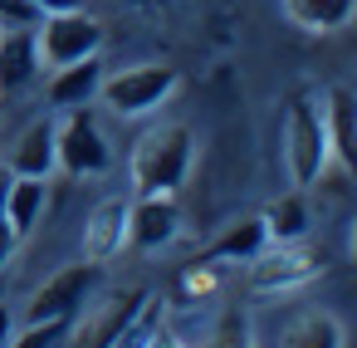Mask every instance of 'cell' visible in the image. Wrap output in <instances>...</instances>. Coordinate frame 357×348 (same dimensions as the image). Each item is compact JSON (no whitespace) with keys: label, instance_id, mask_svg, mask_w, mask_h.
I'll list each match as a JSON object with an SVG mask.
<instances>
[{"label":"cell","instance_id":"5bb4252c","mask_svg":"<svg viewBox=\"0 0 357 348\" xmlns=\"http://www.w3.org/2000/svg\"><path fill=\"white\" fill-rule=\"evenodd\" d=\"M45 211H50V182H45V177H10L0 216H6V226H10L20 240H30V235L40 231Z\"/></svg>","mask_w":357,"mask_h":348},{"label":"cell","instance_id":"8fae6325","mask_svg":"<svg viewBox=\"0 0 357 348\" xmlns=\"http://www.w3.org/2000/svg\"><path fill=\"white\" fill-rule=\"evenodd\" d=\"M98 84H103V59H74L64 69H50V84H45V99L54 113H69V108H89L98 99Z\"/></svg>","mask_w":357,"mask_h":348},{"label":"cell","instance_id":"7c38bea8","mask_svg":"<svg viewBox=\"0 0 357 348\" xmlns=\"http://www.w3.org/2000/svg\"><path fill=\"white\" fill-rule=\"evenodd\" d=\"M6 172L10 177H54L59 172V152H54V118L45 113V118H35L20 138H15V147H10V157H6Z\"/></svg>","mask_w":357,"mask_h":348},{"label":"cell","instance_id":"8992f818","mask_svg":"<svg viewBox=\"0 0 357 348\" xmlns=\"http://www.w3.org/2000/svg\"><path fill=\"white\" fill-rule=\"evenodd\" d=\"M54 152H59V172L69 177H103L113 167V147L89 108H69L54 118Z\"/></svg>","mask_w":357,"mask_h":348},{"label":"cell","instance_id":"9a60e30c","mask_svg":"<svg viewBox=\"0 0 357 348\" xmlns=\"http://www.w3.org/2000/svg\"><path fill=\"white\" fill-rule=\"evenodd\" d=\"M279 348H347V328L333 309H298L284 324Z\"/></svg>","mask_w":357,"mask_h":348},{"label":"cell","instance_id":"44dd1931","mask_svg":"<svg viewBox=\"0 0 357 348\" xmlns=\"http://www.w3.org/2000/svg\"><path fill=\"white\" fill-rule=\"evenodd\" d=\"M74 319H40V324H25L20 333H10V348H54L59 338H69Z\"/></svg>","mask_w":357,"mask_h":348},{"label":"cell","instance_id":"4316f807","mask_svg":"<svg viewBox=\"0 0 357 348\" xmlns=\"http://www.w3.org/2000/svg\"><path fill=\"white\" fill-rule=\"evenodd\" d=\"M6 187H10V172L0 167V206H6Z\"/></svg>","mask_w":357,"mask_h":348},{"label":"cell","instance_id":"52a82bcc","mask_svg":"<svg viewBox=\"0 0 357 348\" xmlns=\"http://www.w3.org/2000/svg\"><path fill=\"white\" fill-rule=\"evenodd\" d=\"M98 280H103V265H93V260L64 265L59 275H50V280L30 294L25 324H40V319H74V324H79V314L89 309V299H93V289H98Z\"/></svg>","mask_w":357,"mask_h":348},{"label":"cell","instance_id":"603a6c76","mask_svg":"<svg viewBox=\"0 0 357 348\" xmlns=\"http://www.w3.org/2000/svg\"><path fill=\"white\" fill-rule=\"evenodd\" d=\"M137 348H191L176 328H147V338L137 343Z\"/></svg>","mask_w":357,"mask_h":348},{"label":"cell","instance_id":"9c48e42d","mask_svg":"<svg viewBox=\"0 0 357 348\" xmlns=\"http://www.w3.org/2000/svg\"><path fill=\"white\" fill-rule=\"evenodd\" d=\"M181 235V206L176 196H132L128 206V245L142 255L167 250Z\"/></svg>","mask_w":357,"mask_h":348},{"label":"cell","instance_id":"5b68a950","mask_svg":"<svg viewBox=\"0 0 357 348\" xmlns=\"http://www.w3.org/2000/svg\"><path fill=\"white\" fill-rule=\"evenodd\" d=\"M103 40H108L103 20L89 15L84 6L54 10V15H45L35 25V45H40V64L45 69H64L74 59H93V55H103Z\"/></svg>","mask_w":357,"mask_h":348},{"label":"cell","instance_id":"6da1fadb","mask_svg":"<svg viewBox=\"0 0 357 348\" xmlns=\"http://www.w3.org/2000/svg\"><path fill=\"white\" fill-rule=\"evenodd\" d=\"M196 162V133L186 123H152L128 157L132 196H176Z\"/></svg>","mask_w":357,"mask_h":348},{"label":"cell","instance_id":"30bf717a","mask_svg":"<svg viewBox=\"0 0 357 348\" xmlns=\"http://www.w3.org/2000/svg\"><path fill=\"white\" fill-rule=\"evenodd\" d=\"M318 108H323V128H328L333 162L342 172H352L357 167V94L347 84H328L323 99H318Z\"/></svg>","mask_w":357,"mask_h":348},{"label":"cell","instance_id":"cb8c5ba5","mask_svg":"<svg viewBox=\"0 0 357 348\" xmlns=\"http://www.w3.org/2000/svg\"><path fill=\"white\" fill-rule=\"evenodd\" d=\"M15 250H20V235L6 226V216H0V270H6V265L15 260Z\"/></svg>","mask_w":357,"mask_h":348},{"label":"cell","instance_id":"d4e9b609","mask_svg":"<svg viewBox=\"0 0 357 348\" xmlns=\"http://www.w3.org/2000/svg\"><path fill=\"white\" fill-rule=\"evenodd\" d=\"M35 6H40L45 15H54V10H74V6H79V0H35Z\"/></svg>","mask_w":357,"mask_h":348},{"label":"cell","instance_id":"e0dca14e","mask_svg":"<svg viewBox=\"0 0 357 348\" xmlns=\"http://www.w3.org/2000/svg\"><path fill=\"white\" fill-rule=\"evenodd\" d=\"M259 221H264V235L269 240H303L308 231H313V211H308V196L294 187V191H284V196H274L264 211H259Z\"/></svg>","mask_w":357,"mask_h":348},{"label":"cell","instance_id":"484cf974","mask_svg":"<svg viewBox=\"0 0 357 348\" xmlns=\"http://www.w3.org/2000/svg\"><path fill=\"white\" fill-rule=\"evenodd\" d=\"M10 333H15V328H10V314L0 309V348H10Z\"/></svg>","mask_w":357,"mask_h":348},{"label":"cell","instance_id":"ffe728a7","mask_svg":"<svg viewBox=\"0 0 357 348\" xmlns=\"http://www.w3.org/2000/svg\"><path fill=\"white\" fill-rule=\"evenodd\" d=\"M201 348H259V338H255V319H250L240 304H225V309L211 319Z\"/></svg>","mask_w":357,"mask_h":348},{"label":"cell","instance_id":"7402d4cb","mask_svg":"<svg viewBox=\"0 0 357 348\" xmlns=\"http://www.w3.org/2000/svg\"><path fill=\"white\" fill-rule=\"evenodd\" d=\"M45 20V10L35 0H0V30H35Z\"/></svg>","mask_w":357,"mask_h":348},{"label":"cell","instance_id":"3957f363","mask_svg":"<svg viewBox=\"0 0 357 348\" xmlns=\"http://www.w3.org/2000/svg\"><path fill=\"white\" fill-rule=\"evenodd\" d=\"M284 167H289V182L298 191H308L313 182H323V172L333 167L323 108H318L313 94H298L289 103V113H284Z\"/></svg>","mask_w":357,"mask_h":348},{"label":"cell","instance_id":"7a4b0ae2","mask_svg":"<svg viewBox=\"0 0 357 348\" xmlns=\"http://www.w3.org/2000/svg\"><path fill=\"white\" fill-rule=\"evenodd\" d=\"M323 250H308L303 240H269L259 255L245 260V289L259 294V299H284V294H298L308 289L318 275H323Z\"/></svg>","mask_w":357,"mask_h":348},{"label":"cell","instance_id":"ac0fdd59","mask_svg":"<svg viewBox=\"0 0 357 348\" xmlns=\"http://www.w3.org/2000/svg\"><path fill=\"white\" fill-rule=\"evenodd\" d=\"M147 289H128L123 299H113L108 309H103V319L93 324V348H118L123 338H132L137 333V324H142V314H147Z\"/></svg>","mask_w":357,"mask_h":348},{"label":"cell","instance_id":"277c9868","mask_svg":"<svg viewBox=\"0 0 357 348\" xmlns=\"http://www.w3.org/2000/svg\"><path fill=\"white\" fill-rule=\"evenodd\" d=\"M181 89V74L172 64H132V69H118V74H103L98 84V99L113 118H147L157 113L172 94Z\"/></svg>","mask_w":357,"mask_h":348},{"label":"cell","instance_id":"2e32d148","mask_svg":"<svg viewBox=\"0 0 357 348\" xmlns=\"http://www.w3.org/2000/svg\"><path fill=\"white\" fill-rule=\"evenodd\" d=\"M279 6H284V15H289L298 30H308V35H337V30H347L352 15H357V0H279Z\"/></svg>","mask_w":357,"mask_h":348},{"label":"cell","instance_id":"83f0119b","mask_svg":"<svg viewBox=\"0 0 357 348\" xmlns=\"http://www.w3.org/2000/svg\"><path fill=\"white\" fill-rule=\"evenodd\" d=\"M128 6H147V0H128Z\"/></svg>","mask_w":357,"mask_h":348},{"label":"cell","instance_id":"4fadbf2b","mask_svg":"<svg viewBox=\"0 0 357 348\" xmlns=\"http://www.w3.org/2000/svg\"><path fill=\"white\" fill-rule=\"evenodd\" d=\"M45 74L35 30H0V94H25Z\"/></svg>","mask_w":357,"mask_h":348},{"label":"cell","instance_id":"ba28073f","mask_svg":"<svg viewBox=\"0 0 357 348\" xmlns=\"http://www.w3.org/2000/svg\"><path fill=\"white\" fill-rule=\"evenodd\" d=\"M128 206H132V196L123 191V196H103V201L89 211L84 235H79L84 260H93V265H113V260L128 250Z\"/></svg>","mask_w":357,"mask_h":348},{"label":"cell","instance_id":"d6986e66","mask_svg":"<svg viewBox=\"0 0 357 348\" xmlns=\"http://www.w3.org/2000/svg\"><path fill=\"white\" fill-rule=\"evenodd\" d=\"M264 245H269L264 221H259V216H240V221H230V226L211 240L206 260H230V265H245V260H250V255H259Z\"/></svg>","mask_w":357,"mask_h":348}]
</instances>
